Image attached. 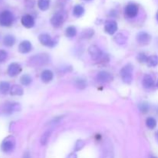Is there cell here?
Here are the masks:
<instances>
[{
  "mask_svg": "<svg viewBox=\"0 0 158 158\" xmlns=\"http://www.w3.org/2000/svg\"><path fill=\"white\" fill-rule=\"evenodd\" d=\"M10 91V84L8 82H0V94H6Z\"/></svg>",
  "mask_w": 158,
  "mask_h": 158,
  "instance_id": "d4e9b609",
  "label": "cell"
},
{
  "mask_svg": "<svg viewBox=\"0 0 158 158\" xmlns=\"http://www.w3.org/2000/svg\"><path fill=\"white\" fill-rule=\"evenodd\" d=\"M39 40H40V42L42 44L46 46H50V47H52V46H55L56 44L55 41H53L52 39L51 38L50 35L47 33H43L40 35Z\"/></svg>",
  "mask_w": 158,
  "mask_h": 158,
  "instance_id": "8fae6325",
  "label": "cell"
},
{
  "mask_svg": "<svg viewBox=\"0 0 158 158\" xmlns=\"http://www.w3.org/2000/svg\"><path fill=\"white\" fill-rule=\"evenodd\" d=\"M101 158H114L113 148L111 146V143L110 142H106L103 146Z\"/></svg>",
  "mask_w": 158,
  "mask_h": 158,
  "instance_id": "5bb4252c",
  "label": "cell"
},
{
  "mask_svg": "<svg viewBox=\"0 0 158 158\" xmlns=\"http://www.w3.org/2000/svg\"><path fill=\"white\" fill-rule=\"evenodd\" d=\"M154 80L151 75H145L143 80V85L145 88H151L154 86Z\"/></svg>",
  "mask_w": 158,
  "mask_h": 158,
  "instance_id": "d6986e66",
  "label": "cell"
},
{
  "mask_svg": "<svg viewBox=\"0 0 158 158\" xmlns=\"http://www.w3.org/2000/svg\"><path fill=\"white\" fill-rule=\"evenodd\" d=\"M139 12V7L135 3H130L125 8V14L128 18H134Z\"/></svg>",
  "mask_w": 158,
  "mask_h": 158,
  "instance_id": "52a82bcc",
  "label": "cell"
},
{
  "mask_svg": "<svg viewBox=\"0 0 158 158\" xmlns=\"http://www.w3.org/2000/svg\"><path fill=\"white\" fill-rule=\"evenodd\" d=\"M32 50V44L29 41H23L19 46V51L21 53H28Z\"/></svg>",
  "mask_w": 158,
  "mask_h": 158,
  "instance_id": "2e32d148",
  "label": "cell"
},
{
  "mask_svg": "<svg viewBox=\"0 0 158 158\" xmlns=\"http://www.w3.org/2000/svg\"><path fill=\"white\" fill-rule=\"evenodd\" d=\"M104 29L110 35H113L117 30V24L115 21H107L105 24Z\"/></svg>",
  "mask_w": 158,
  "mask_h": 158,
  "instance_id": "9a60e30c",
  "label": "cell"
},
{
  "mask_svg": "<svg viewBox=\"0 0 158 158\" xmlns=\"http://www.w3.org/2000/svg\"><path fill=\"white\" fill-rule=\"evenodd\" d=\"M10 94L12 96H21L23 94V89L19 85H13L10 88Z\"/></svg>",
  "mask_w": 158,
  "mask_h": 158,
  "instance_id": "ac0fdd59",
  "label": "cell"
},
{
  "mask_svg": "<svg viewBox=\"0 0 158 158\" xmlns=\"http://www.w3.org/2000/svg\"><path fill=\"white\" fill-rule=\"evenodd\" d=\"M38 7L40 10L46 11L49 9V5H50V0H38Z\"/></svg>",
  "mask_w": 158,
  "mask_h": 158,
  "instance_id": "7402d4cb",
  "label": "cell"
},
{
  "mask_svg": "<svg viewBox=\"0 0 158 158\" xmlns=\"http://www.w3.org/2000/svg\"><path fill=\"white\" fill-rule=\"evenodd\" d=\"M150 67H154L158 65V56L156 55L151 56L148 58V60L146 62Z\"/></svg>",
  "mask_w": 158,
  "mask_h": 158,
  "instance_id": "603a6c76",
  "label": "cell"
},
{
  "mask_svg": "<svg viewBox=\"0 0 158 158\" xmlns=\"http://www.w3.org/2000/svg\"><path fill=\"white\" fill-rule=\"evenodd\" d=\"M156 17H157V21H158V12H157V16H156Z\"/></svg>",
  "mask_w": 158,
  "mask_h": 158,
  "instance_id": "ab89813d",
  "label": "cell"
},
{
  "mask_svg": "<svg viewBox=\"0 0 158 158\" xmlns=\"http://www.w3.org/2000/svg\"><path fill=\"white\" fill-rule=\"evenodd\" d=\"M94 29H86V30H84L83 32H82L81 37L83 39H89L90 38V37H92L93 35H94Z\"/></svg>",
  "mask_w": 158,
  "mask_h": 158,
  "instance_id": "4dcf8cb0",
  "label": "cell"
},
{
  "mask_svg": "<svg viewBox=\"0 0 158 158\" xmlns=\"http://www.w3.org/2000/svg\"><path fill=\"white\" fill-rule=\"evenodd\" d=\"M97 81L100 83H110L114 80V77L111 73L106 71H101L97 76Z\"/></svg>",
  "mask_w": 158,
  "mask_h": 158,
  "instance_id": "9c48e42d",
  "label": "cell"
},
{
  "mask_svg": "<svg viewBox=\"0 0 158 158\" xmlns=\"http://www.w3.org/2000/svg\"><path fill=\"white\" fill-rule=\"evenodd\" d=\"M139 110L143 113L148 112L150 110V105L146 102H143V103L139 104Z\"/></svg>",
  "mask_w": 158,
  "mask_h": 158,
  "instance_id": "1f68e13d",
  "label": "cell"
},
{
  "mask_svg": "<svg viewBox=\"0 0 158 158\" xmlns=\"http://www.w3.org/2000/svg\"><path fill=\"white\" fill-rule=\"evenodd\" d=\"M21 23L24 27L30 29V28L33 27V26L35 25V20H34L33 17L32 15L26 14V15H24L22 17Z\"/></svg>",
  "mask_w": 158,
  "mask_h": 158,
  "instance_id": "7c38bea8",
  "label": "cell"
},
{
  "mask_svg": "<svg viewBox=\"0 0 158 158\" xmlns=\"http://www.w3.org/2000/svg\"><path fill=\"white\" fill-rule=\"evenodd\" d=\"M84 145H85V143L83 140H77V142L76 143V145H75V150L76 151H80V150H81L82 148L84 147Z\"/></svg>",
  "mask_w": 158,
  "mask_h": 158,
  "instance_id": "d6a6232c",
  "label": "cell"
},
{
  "mask_svg": "<svg viewBox=\"0 0 158 158\" xmlns=\"http://www.w3.org/2000/svg\"><path fill=\"white\" fill-rule=\"evenodd\" d=\"M66 36L69 37V38H73L77 35V29L74 26H69L66 30Z\"/></svg>",
  "mask_w": 158,
  "mask_h": 158,
  "instance_id": "484cf974",
  "label": "cell"
},
{
  "mask_svg": "<svg viewBox=\"0 0 158 158\" xmlns=\"http://www.w3.org/2000/svg\"><path fill=\"white\" fill-rule=\"evenodd\" d=\"M8 56L7 52H6L3 49H0V63H2L6 60Z\"/></svg>",
  "mask_w": 158,
  "mask_h": 158,
  "instance_id": "e575fe53",
  "label": "cell"
},
{
  "mask_svg": "<svg viewBox=\"0 0 158 158\" xmlns=\"http://www.w3.org/2000/svg\"><path fill=\"white\" fill-rule=\"evenodd\" d=\"M21 110V106L19 103H15V102H8L5 103L3 106V112L6 114H12L15 112H18Z\"/></svg>",
  "mask_w": 158,
  "mask_h": 158,
  "instance_id": "8992f818",
  "label": "cell"
},
{
  "mask_svg": "<svg viewBox=\"0 0 158 158\" xmlns=\"http://www.w3.org/2000/svg\"><path fill=\"white\" fill-rule=\"evenodd\" d=\"M85 1H92V0H85Z\"/></svg>",
  "mask_w": 158,
  "mask_h": 158,
  "instance_id": "60d3db41",
  "label": "cell"
},
{
  "mask_svg": "<svg viewBox=\"0 0 158 158\" xmlns=\"http://www.w3.org/2000/svg\"><path fill=\"white\" fill-rule=\"evenodd\" d=\"M114 40H115V42L117 44L123 45L124 44L127 42V36H126L124 34L120 32V33L117 34V35L114 37Z\"/></svg>",
  "mask_w": 158,
  "mask_h": 158,
  "instance_id": "cb8c5ba5",
  "label": "cell"
},
{
  "mask_svg": "<svg viewBox=\"0 0 158 158\" xmlns=\"http://www.w3.org/2000/svg\"><path fill=\"white\" fill-rule=\"evenodd\" d=\"M85 9L81 5H77L74 6L73 10V13L74 16L76 17H80L84 14Z\"/></svg>",
  "mask_w": 158,
  "mask_h": 158,
  "instance_id": "44dd1931",
  "label": "cell"
},
{
  "mask_svg": "<svg viewBox=\"0 0 158 158\" xmlns=\"http://www.w3.org/2000/svg\"><path fill=\"white\" fill-rule=\"evenodd\" d=\"M67 158H77V154H74V153H72V154H70L69 156H68Z\"/></svg>",
  "mask_w": 158,
  "mask_h": 158,
  "instance_id": "8d00e7d4",
  "label": "cell"
},
{
  "mask_svg": "<svg viewBox=\"0 0 158 158\" xmlns=\"http://www.w3.org/2000/svg\"><path fill=\"white\" fill-rule=\"evenodd\" d=\"M69 0H58V3L60 6H63V5L66 4Z\"/></svg>",
  "mask_w": 158,
  "mask_h": 158,
  "instance_id": "d590c367",
  "label": "cell"
},
{
  "mask_svg": "<svg viewBox=\"0 0 158 158\" xmlns=\"http://www.w3.org/2000/svg\"><path fill=\"white\" fill-rule=\"evenodd\" d=\"M151 36L146 32H140L137 34V40L140 44L147 45L151 42Z\"/></svg>",
  "mask_w": 158,
  "mask_h": 158,
  "instance_id": "4fadbf2b",
  "label": "cell"
},
{
  "mask_svg": "<svg viewBox=\"0 0 158 158\" xmlns=\"http://www.w3.org/2000/svg\"><path fill=\"white\" fill-rule=\"evenodd\" d=\"M75 85L77 88H79L80 89H83L84 88H86V82L83 79H77L75 81Z\"/></svg>",
  "mask_w": 158,
  "mask_h": 158,
  "instance_id": "f546056e",
  "label": "cell"
},
{
  "mask_svg": "<svg viewBox=\"0 0 158 158\" xmlns=\"http://www.w3.org/2000/svg\"><path fill=\"white\" fill-rule=\"evenodd\" d=\"M157 87H158V81H157Z\"/></svg>",
  "mask_w": 158,
  "mask_h": 158,
  "instance_id": "b9f144b4",
  "label": "cell"
},
{
  "mask_svg": "<svg viewBox=\"0 0 158 158\" xmlns=\"http://www.w3.org/2000/svg\"><path fill=\"white\" fill-rule=\"evenodd\" d=\"M22 71V67L19 63H12L9 66L7 69V73L9 77H14L20 73Z\"/></svg>",
  "mask_w": 158,
  "mask_h": 158,
  "instance_id": "30bf717a",
  "label": "cell"
},
{
  "mask_svg": "<svg viewBox=\"0 0 158 158\" xmlns=\"http://www.w3.org/2000/svg\"><path fill=\"white\" fill-rule=\"evenodd\" d=\"M15 43V39L13 35H7L4 37L3 39V43L5 46H8V47H11L13 46Z\"/></svg>",
  "mask_w": 158,
  "mask_h": 158,
  "instance_id": "ffe728a7",
  "label": "cell"
},
{
  "mask_svg": "<svg viewBox=\"0 0 158 158\" xmlns=\"http://www.w3.org/2000/svg\"><path fill=\"white\" fill-rule=\"evenodd\" d=\"M146 125L150 129H154L157 126V121L154 117H148L146 120Z\"/></svg>",
  "mask_w": 158,
  "mask_h": 158,
  "instance_id": "83f0119b",
  "label": "cell"
},
{
  "mask_svg": "<svg viewBox=\"0 0 158 158\" xmlns=\"http://www.w3.org/2000/svg\"><path fill=\"white\" fill-rule=\"evenodd\" d=\"M23 158H30V155H29V152H26L23 155Z\"/></svg>",
  "mask_w": 158,
  "mask_h": 158,
  "instance_id": "74e56055",
  "label": "cell"
},
{
  "mask_svg": "<svg viewBox=\"0 0 158 158\" xmlns=\"http://www.w3.org/2000/svg\"><path fill=\"white\" fill-rule=\"evenodd\" d=\"M66 16V14L65 13V12H63V11H59V12H56L53 15H52V18H51V24H52V26H54V27L56 28L60 27V26H62L63 23H64Z\"/></svg>",
  "mask_w": 158,
  "mask_h": 158,
  "instance_id": "277c9868",
  "label": "cell"
},
{
  "mask_svg": "<svg viewBox=\"0 0 158 158\" xmlns=\"http://www.w3.org/2000/svg\"><path fill=\"white\" fill-rule=\"evenodd\" d=\"M20 81H21V83L24 86H29L31 83H32V78L29 75H27V74H25V75L22 76L21 79H20Z\"/></svg>",
  "mask_w": 158,
  "mask_h": 158,
  "instance_id": "4316f807",
  "label": "cell"
},
{
  "mask_svg": "<svg viewBox=\"0 0 158 158\" xmlns=\"http://www.w3.org/2000/svg\"><path fill=\"white\" fill-rule=\"evenodd\" d=\"M120 76L125 83H131L133 80V66L131 64L123 66L120 70Z\"/></svg>",
  "mask_w": 158,
  "mask_h": 158,
  "instance_id": "7a4b0ae2",
  "label": "cell"
},
{
  "mask_svg": "<svg viewBox=\"0 0 158 158\" xmlns=\"http://www.w3.org/2000/svg\"><path fill=\"white\" fill-rule=\"evenodd\" d=\"M148 57L145 55L144 53L141 52V53H139L138 56H137V60L140 63H144V62H147Z\"/></svg>",
  "mask_w": 158,
  "mask_h": 158,
  "instance_id": "836d02e7",
  "label": "cell"
},
{
  "mask_svg": "<svg viewBox=\"0 0 158 158\" xmlns=\"http://www.w3.org/2000/svg\"><path fill=\"white\" fill-rule=\"evenodd\" d=\"M15 142L13 137H8L2 142L1 150L4 153H10L15 148Z\"/></svg>",
  "mask_w": 158,
  "mask_h": 158,
  "instance_id": "5b68a950",
  "label": "cell"
},
{
  "mask_svg": "<svg viewBox=\"0 0 158 158\" xmlns=\"http://www.w3.org/2000/svg\"><path fill=\"white\" fill-rule=\"evenodd\" d=\"M156 139H157V140L158 141V131L156 133Z\"/></svg>",
  "mask_w": 158,
  "mask_h": 158,
  "instance_id": "f35d334b",
  "label": "cell"
},
{
  "mask_svg": "<svg viewBox=\"0 0 158 158\" xmlns=\"http://www.w3.org/2000/svg\"><path fill=\"white\" fill-rule=\"evenodd\" d=\"M49 61H50V58L48 54H37L30 57L29 60V64L32 66H40L47 64Z\"/></svg>",
  "mask_w": 158,
  "mask_h": 158,
  "instance_id": "6da1fadb",
  "label": "cell"
},
{
  "mask_svg": "<svg viewBox=\"0 0 158 158\" xmlns=\"http://www.w3.org/2000/svg\"><path fill=\"white\" fill-rule=\"evenodd\" d=\"M53 79V73L49 69H46L41 74V80L44 83H49Z\"/></svg>",
  "mask_w": 158,
  "mask_h": 158,
  "instance_id": "e0dca14e",
  "label": "cell"
},
{
  "mask_svg": "<svg viewBox=\"0 0 158 158\" xmlns=\"http://www.w3.org/2000/svg\"><path fill=\"white\" fill-rule=\"evenodd\" d=\"M14 20V16L9 10H5L0 13V25L2 26H10Z\"/></svg>",
  "mask_w": 158,
  "mask_h": 158,
  "instance_id": "3957f363",
  "label": "cell"
},
{
  "mask_svg": "<svg viewBox=\"0 0 158 158\" xmlns=\"http://www.w3.org/2000/svg\"><path fill=\"white\" fill-rule=\"evenodd\" d=\"M51 131H47L46 132H45L44 134L42 136L41 139H40V143H41L42 145H46L47 143L48 140H49V137H50Z\"/></svg>",
  "mask_w": 158,
  "mask_h": 158,
  "instance_id": "f1b7e54d",
  "label": "cell"
},
{
  "mask_svg": "<svg viewBox=\"0 0 158 158\" xmlns=\"http://www.w3.org/2000/svg\"><path fill=\"white\" fill-rule=\"evenodd\" d=\"M88 52H89V54L90 55L91 58L94 60H100L102 57V56H103L101 49L97 46H95V45H92V46H89V49H88Z\"/></svg>",
  "mask_w": 158,
  "mask_h": 158,
  "instance_id": "ba28073f",
  "label": "cell"
}]
</instances>
